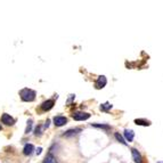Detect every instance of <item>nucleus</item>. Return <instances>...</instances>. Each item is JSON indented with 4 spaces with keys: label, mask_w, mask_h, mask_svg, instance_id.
Returning a JSON list of instances; mask_svg holds the SVG:
<instances>
[{
    "label": "nucleus",
    "mask_w": 163,
    "mask_h": 163,
    "mask_svg": "<svg viewBox=\"0 0 163 163\" xmlns=\"http://www.w3.org/2000/svg\"><path fill=\"white\" fill-rule=\"evenodd\" d=\"M0 130H1V125H0Z\"/></svg>",
    "instance_id": "6ab92c4d"
},
{
    "label": "nucleus",
    "mask_w": 163,
    "mask_h": 163,
    "mask_svg": "<svg viewBox=\"0 0 163 163\" xmlns=\"http://www.w3.org/2000/svg\"><path fill=\"white\" fill-rule=\"evenodd\" d=\"M131 154H132V159H134V161H135V163H141L143 162V159H141L140 153H139L136 148H132Z\"/></svg>",
    "instance_id": "0eeeda50"
},
{
    "label": "nucleus",
    "mask_w": 163,
    "mask_h": 163,
    "mask_svg": "<svg viewBox=\"0 0 163 163\" xmlns=\"http://www.w3.org/2000/svg\"><path fill=\"white\" fill-rule=\"evenodd\" d=\"M94 127H96V128H102V129H106V130H108L110 129V127L108 125H104V124H92Z\"/></svg>",
    "instance_id": "2eb2a0df"
},
{
    "label": "nucleus",
    "mask_w": 163,
    "mask_h": 163,
    "mask_svg": "<svg viewBox=\"0 0 163 163\" xmlns=\"http://www.w3.org/2000/svg\"><path fill=\"white\" fill-rule=\"evenodd\" d=\"M76 131H80V129H75V130H69V131L66 132L64 136H70V135H73V134H75Z\"/></svg>",
    "instance_id": "dca6fc26"
},
{
    "label": "nucleus",
    "mask_w": 163,
    "mask_h": 163,
    "mask_svg": "<svg viewBox=\"0 0 163 163\" xmlns=\"http://www.w3.org/2000/svg\"><path fill=\"white\" fill-rule=\"evenodd\" d=\"M106 83H107L106 78L104 75H100V76H98L97 81L95 82V87L97 88V89H102V88H104L106 86Z\"/></svg>",
    "instance_id": "20e7f679"
},
{
    "label": "nucleus",
    "mask_w": 163,
    "mask_h": 163,
    "mask_svg": "<svg viewBox=\"0 0 163 163\" xmlns=\"http://www.w3.org/2000/svg\"><path fill=\"white\" fill-rule=\"evenodd\" d=\"M42 163H57V161H56V159L51 155V154H49V155L46 156V159H45Z\"/></svg>",
    "instance_id": "9d476101"
},
{
    "label": "nucleus",
    "mask_w": 163,
    "mask_h": 163,
    "mask_svg": "<svg viewBox=\"0 0 163 163\" xmlns=\"http://www.w3.org/2000/svg\"><path fill=\"white\" fill-rule=\"evenodd\" d=\"M66 122H67V119H66L65 116L57 115L54 118V124L56 125V127H62V125L66 124Z\"/></svg>",
    "instance_id": "7ed1b4c3"
},
{
    "label": "nucleus",
    "mask_w": 163,
    "mask_h": 163,
    "mask_svg": "<svg viewBox=\"0 0 163 163\" xmlns=\"http://www.w3.org/2000/svg\"><path fill=\"white\" fill-rule=\"evenodd\" d=\"M135 123L137 125H145V127H147L150 125V121H146V120H141V119H136L135 120Z\"/></svg>",
    "instance_id": "9b49d317"
},
{
    "label": "nucleus",
    "mask_w": 163,
    "mask_h": 163,
    "mask_svg": "<svg viewBox=\"0 0 163 163\" xmlns=\"http://www.w3.org/2000/svg\"><path fill=\"white\" fill-rule=\"evenodd\" d=\"M1 122L5 123L6 125H13L15 123V120L13 119L9 114L5 113V114H3V116H1Z\"/></svg>",
    "instance_id": "39448f33"
},
{
    "label": "nucleus",
    "mask_w": 163,
    "mask_h": 163,
    "mask_svg": "<svg viewBox=\"0 0 163 163\" xmlns=\"http://www.w3.org/2000/svg\"><path fill=\"white\" fill-rule=\"evenodd\" d=\"M33 150H34V146L32 144H26L24 146V150H23V153L25 155H31L33 153Z\"/></svg>",
    "instance_id": "1a4fd4ad"
},
{
    "label": "nucleus",
    "mask_w": 163,
    "mask_h": 163,
    "mask_svg": "<svg viewBox=\"0 0 163 163\" xmlns=\"http://www.w3.org/2000/svg\"><path fill=\"white\" fill-rule=\"evenodd\" d=\"M159 163H163V161H160V162H159Z\"/></svg>",
    "instance_id": "a211bd4d"
},
{
    "label": "nucleus",
    "mask_w": 163,
    "mask_h": 163,
    "mask_svg": "<svg viewBox=\"0 0 163 163\" xmlns=\"http://www.w3.org/2000/svg\"><path fill=\"white\" fill-rule=\"evenodd\" d=\"M110 108H112V105H111L110 103H105V104H103V105H100V110L104 111V112L108 111Z\"/></svg>",
    "instance_id": "f8f14e48"
},
{
    "label": "nucleus",
    "mask_w": 163,
    "mask_h": 163,
    "mask_svg": "<svg viewBox=\"0 0 163 163\" xmlns=\"http://www.w3.org/2000/svg\"><path fill=\"white\" fill-rule=\"evenodd\" d=\"M29 124H28V127H26V130H25V134H29V132L31 131V128H32V120H30L29 121Z\"/></svg>",
    "instance_id": "4468645a"
},
{
    "label": "nucleus",
    "mask_w": 163,
    "mask_h": 163,
    "mask_svg": "<svg viewBox=\"0 0 163 163\" xmlns=\"http://www.w3.org/2000/svg\"><path fill=\"white\" fill-rule=\"evenodd\" d=\"M41 150H42V148H41V147H39V148H38V150H37V154H40V153H41Z\"/></svg>",
    "instance_id": "f3484780"
},
{
    "label": "nucleus",
    "mask_w": 163,
    "mask_h": 163,
    "mask_svg": "<svg viewBox=\"0 0 163 163\" xmlns=\"http://www.w3.org/2000/svg\"><path fill=\"white\" fill-rule=\"evenodd\" d=\"M19 96H21L23 102H33L35 99V91L31 90L29 88H25V89L21 90Z\"/></svg>",
    "instance_id": "f257e3e1"
},
{
    "label": "nucleus",
    "mask_w": 163,
    "mask_h": 163,
    "mask_svg": "<svg viewBox=\"0 0 163 163\" xmlns=\"http://www.w3.org/2000/svg\"><path fill=\"white\" fill-rule=\"evenodd\" d=\"M115 138L118 139V141H120L121 144H123V145H127V141H124V139H123V137L121 135H120L119 132H116L115 134Z\"/></svg>",
    "instance_id": "ddd939ff"
},
{
    "label": "nucleus",
    "mask_w": 163,
    "mask_h": 163,
    "mask_svg": "<svg viewBox=\"0 0 163 163\" xmlns=\"http://www.w3.org/2000/svg\"><path fill=\"white\" fill-rule=\"evenodd\" d=\"M124 137L127 139V141H132L134 140V137H135V132L132 131L131 129H125L124 130Z\"/></svg>",
    "instance_id": "6e6552de"
},
{
    "label": "nucleus",
    "mask_w": 163,
    "mask_h": 163,
    "mask_svg": "<svg viewBox=\"0 0 163 163\" xmlns=\"http://www.w3.org/2000/svg\"><path fill=\"white\" fill-rule=\"evenodd\" d=\"M54 104H55V102H54L53 99H48V100H46V102H44V103L41 104V110L42 111H49V110H51L53 108V106H54Z\"/></svg>",
    "instance_id": "423d86ee"
},
{
    "label": "nucleus",
    "mask_w": 163,
    "mask_h": 163,
    "mask_svg": "<svg viewBox=\"0 0 163 163\" xmlns=\"http://www.w3.org/2000/svg\"><path fill=\"white\" fill-rule=\"evenodd\" d=\"M72 118L75 121H85V120H88L90 118V114L86 112H75L72 114Z\"/></svg>",
    "instance_id": "f03ea898"
}]
</instances>
